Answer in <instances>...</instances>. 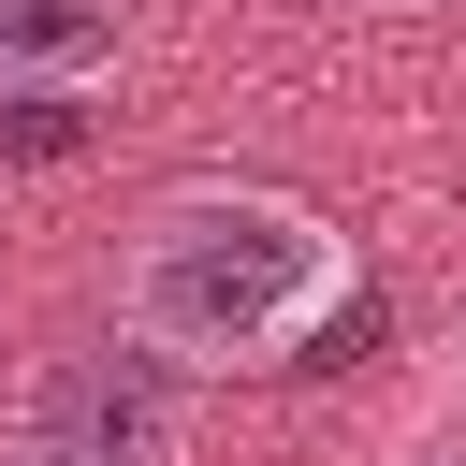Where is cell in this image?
I'll return each mask as SVG.
<instances>
[{
    "label": "cell",
    "instance_id": "7a4b0ae2",
    "mask_svg": "<svg viewBox=\"0 0 466 466\" xmlns=\"http://www.w3.org/2000/svg\"><path fill=\"white\" fill-rule=\"evenodd\" d=\"M160 437H175V379H160L146 350L58 364V393H44V466H160Z\"/></svg>",
    "mask_w": 466,
    "mask_h": 466
},
{
    "label": "cell",
    "instance_id": "3957f363",
    "mask_svg": "<svg viewBox=\"0 0 466 466\" xmlns=\"http://www.w3.org/2000/svg\"><path fill=\"white\" fill-rule=\"evenodd\" d=\"M87 44H116L102 0H0V58H87Z\"/></svg>",
    "mask_w": 466,
    "mask_h": 466
},
{
    "label": "cell",
    "instance_id": "6da1fadb",
    "mask_svg": "<svg viewBox=\"0 0 466 466\" xmlns=\"http://www.w3.org/2000/svg\"><path fill=\"white\" fill-rule=\"evenodd\" d=\"M306 262H320V233L291 204H175L146 233V335L160 350H248L291 320Z\"/></svg>",
    "mask_w": 466,
    "mask_h": 466
},
{
    "label": "cell",
    "instance_id": "277c9868",
    "mask_svg": "<svg viewBox=\"0 0 466 466\" xmlns=\"http://www.w3.org/2000/svg\"><path fill=\"white\" fill-rule=\"evenodd\" d=\"M73 146H87V102H58V87L0 102V160H73Z\"/></svg>",
    "mask_w": 466,
    "mask_h": 466
}]
</instances>
